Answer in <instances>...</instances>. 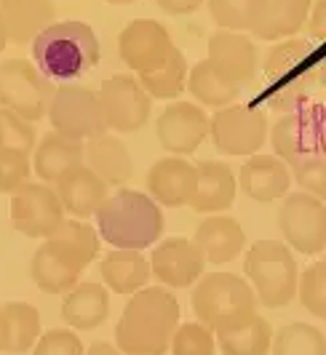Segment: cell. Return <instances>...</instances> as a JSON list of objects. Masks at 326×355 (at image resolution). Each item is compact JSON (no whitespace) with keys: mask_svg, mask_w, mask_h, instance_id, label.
<instances>
[{"mask_svg":"<svg viewBox=\"0 0 326 355\" xmlns=\"http://www.w3.org/2000/svg\"><path fill=\"white\" fill-rule=\"evenodd\" d=\"M180 326V302L171 291L150 286L131 294L115 326V345L123 355H166Z\"/></svg>","mask_w":326,"mask_h":355,"instance_id":"6da1fadb","label":"cell"},{"mask_svg":"<svg viewBox=\"0 0 326 355\" xmlns=\"http://www.w3.org/2000/svg\"><path fill=\"white\" fill-rule=\"evenodd\" d=\"M316 67H318V53L313 40L305 37L278 40L262 59V72L268 78V89L262 94L265 107L278 115H286L308 105L316 83Z\"/></svg>","mask_w":326,"mask_h":355,"instance_id":"7a4b0ae2","label":"cell"},{"mask_svg":"<svg viewBox=\"0 0 326 355\" xmlns=\"http://www.w3.org/2000/svg\"><path fill=\"white\" fill-rule=\"evenodd\" d=\"M96 230L115 249L142 251L153 246L163 232L161 206L145 193L118 190L96 209Z\"/></svg>","mask_w":326,"mask_h":355,"instance_id":"3957f363","label":"cell"},{"mask_svg":"<svg viewBox=\"0 0 326 355\" xmlns=\"http://www.w3.org/2000/svg\"><path fill=\"white\" fill-rule=\"evenodd\" d=\"M35 67L49 80H73L99 62V40L86 21H56L33 40Z\"/></svg>","mask_w":326,"mask_h":355,"instance_id":"277c9868","label":"cell"},{"mask_svg":"<svg viewBox=\"0 0 326 355\" xmlns=\"http://www.w3.org/2000/svg\"><path fill=\"white\" fill-rule=\"evenodd\" d=\"M193 313L212 334H222L257 315V294L236 272H206L193 288Z\"/></svg>","mask_w":326,"mask_h":355,"instance_id":"5b68a950","label":"cell"},{"mask_svg":"<svg viewBox=\"0 0 326 355\" xmlns=\"http://www.w3.org/2000/svg\"><path fill=\"white\" fill-rule=\"evenodd\" d=\"M243 270H246L249 286L257 294V302H262L265 307H284L297 297L300 270L286 243L257 241L246 251Z\"/></svg>","mask_w":326,"mask_h":355,"instance_id":"8992f818","label":"cell"},{"mask_svg":"<svg viewBox=\"0 0 326 355\" xmlns=\"http://www.w3.org/2000/svg\"><path fill=\"white\" fill-rule=\"evenodd\" d=\"M275 158L291 168H300L313 158L326 155V107L308 102L294 112L281 115L271 128Z\"/></svg>","mask_w":326,"mask_h":355,"instance_id":"52a82bcc","label":"cell"},{"mask_svg":"<svg viewBox=\"0 0 326 355\" xmlns=\"http://www.w3.org/2000/svg\"><path fill=\"white\" fill-rule=\"evenodd\" d=\"M54 91V80H49L27 59H6L0 64V107L17 112L30 123L49 112Z\"/></svg>","mask_w":326,"mask_h":355,"instance_id":"ba28073f","label":"cell"},{"mask_svg":"<svg viewBox=\"0 0 326 355\" xmlns=\"http://www.w3.org/2000/svg\"><path fill=\"white\" fill-rule=\"evenodd\" d=\"M46 115L56 134L78 139V142L83 139L89 142L99 134H108V123H105L96 91L78 86V83H62L54 91V99Z\"/></svg>","mask_w":326,"mask_h":355,"instance_id":"9c48e42d","label":"cell"},{"mask_svg":"<svg viewBox=\"0 0 326 355\" xmlns=\"http://www.w3.org/2000/svg\"><path fill=\"white\" fill-rule=\"evenodd\" d=\"M209 134L214 147L225 155H257L259 147L268 142V118L262 110L252 105H230L209 118Z\"/></svg>","mask_w":326,"mask_h":355,"instance_id":"30bf717a","label":"cell"},{"mask_svg":"<svg viewBox=\"0 0 326 355\" xmlns=\"http://www.w3.org/2000/svg\"><path fill=\"white\" fill-rule=\"evenodd\" d=\"M278 227L291 249L321 254L326 249V203L310 193H291L278 209Z\"/></svg>","mask_w":326,"mask_h":355,"instance_id":"8fae6325","label":"cell"},{"mask_svg":"<svg viewBox=\"0 0 326 355\" xmlns=\"http://www.w3.org/2000/svg\"><path fill=\"white\" fill-rule=\"evenodd\" d=\"M65 222V209L51 184L24 182L11 193V225L27 238H51Z\"/></svg>","mask_w":326,"mask_h":355,"instance_id":"7c38bea8","label":"cell"},{"mask_svg":"<svg viewBox=\"0 0 326 355\" xmlns=\"http://www.w3.org/2000/svg\"><path fill=\"white\" fill-rule=\"evenodd\" d=\"M96 96H99V107H102L105 123L112 131L131 134V131H139L150 121L153 99L139 86L137 78L112 75V78H108L102 83V89L96 91Z\"/></svg>","mask_w":326,"mask_h":355,"instance_id":"4fadbf2b","label":"cell"},{"mask_svg":"<svg viewBox=\"0 0 326 355\" xmlns=\"http://www.w3.org/2000/svg\"><path fill=\"white\" fill-rule=\"evenodd\" d=\"M171 49L174 43H171L169 30L155 19H134L123 27V33L118 37V53L123 64L137 75L161 67Z\"/></svg>","mask_w":326,"mask_h":355,"instance_id":"5bb4252c","label":"cell"},{"mask_svg":"<svg viewBox=\"0 0 326 355\" xmlns=\"http://www.w3.org/2000/svg\"><path fill=\"white\" fill-rule=\"evenodd\" d=\"M209 115L193 102H171L158 115L155 137L171 155H193L209 137Z\"/></svg>","mask_w":326,"mask_h":355,"instance_id":"9a60e30c","label":"cell"},{"mask_svg":"<svg viewBox=\"0 0 326 355\" xmlns=\"http://www.w3.org/2000/svg\"><path fill=\"white\" fill-rule=\"evenodd\" d=\"M153 275L169 288H187L200 281L206 259L200 249L187 238H166L150 254Z\"/></svg>","mask_w":326,"mask_h":355,"instance_id":"2e32d148","label":"cell"},{"mask_svg":"<svg viewBox=\"0 0 326 355\" xmlns=\"http://www.w3.org/2000/svg\"><path fill=\"white\" fill-rule=\"evenodd\" d=\"M196 187H198V168L180 155L155 160L147 171V190L158 206L169 209L190 206Z\"/></svg>","mask_w":326,"mask_h":355,"instance_id":"e0dca14e","label":"cell"},{"mask_svg":"<svg viewBox=\"0 0 326 355\" xmlns=\"http://www.w3.org/2000/svg\"><path fill=\"white\" fill-rule=\"evenodd\" d=\"M209 64L225 75L228 80H233L238 86L249 83L257 75V46L252 37L243 33H230V30H219L209 37Z\"/></svg>","mask_w":326,"mask_h":355,"instance_id":"ac0fdd59","label":"cell"},{"mask_svg":"<svg viewBox=\"0 0 326 355\" xmlns=\"http://www.w3.org/2000/svg\"><path fill=\"white\" fill-rule=\"evenodd\" d=\"M54 190L62 200V209L73 214L75 219L94 216L96 209L108 200V184L96 177L86 163H78L73 168H67L54 182Z\"/></svg>","mask_w":326,"mask_h":355,"instance_id":"d6986e66","label":"cell"},{"mask_svg":"<svg viewBox=\"0 0 326 355\" xmlns=\"http://www.w3.org/2000/svg\"><path fill=\"white\" fill-rule=\"evenodd\" d=\"M310 0H257L249 33L259 40H286L294 37L308 21Z\"/></svg>","mask_w":326,"mask_h":355,"instance_id":"ffe728a7","label":"cell"},{"mask_svg":"<svg viewBox=\"0 0 326 355\" xmlns=\"http://www.w3.org/2000/svg\"><path fill=\"white\" fill-rule=\"evenodd\" d=\"M289 166L275 155H252L238 171V187L257 203H273L289 193Z\"/></svg>","mask_w":326,"mask_h":355,"instance_id":"44dd1931","label":"cell"},{"mask_svg":"<svg viewBox=\"0 0 326 355\" xmlns=\"http://www.w3.org/2000/svg\"><path fill=\"white\" fill-rule=\"evenodd\" d=\"M193 243L200 249L206 262L228 265L246 249V232H243V227L238 225L236 219L212 214L209 219H203L196 227Z\"/></svg>","mask_w":326,"mask_h":355,"instance_id":"7402d4cb","label":"cell"},{"mask_svg":"<svg viewBox=\"0 0 326 355\" xmlns=\"http://www.w3.org/2000/svg\"><path fill=\"white\" fill-rule=\"evenodd\" d=\"M196 168H198V187L190 200V209L200 214H217L230 209L238 193L233 168L219 160H200L196 163Z\"/></svg>","mask_w":326,"mask_h":355,"instance_id":"603a6c76","label":"cell"},{"mask_svg":"<svg viewBox=\"0 0 326 355\" xmlns=\"http://www.w3.org/2000/svg\"><path fill=\"white\" fill-rule=\"evenodd\" d=\"M80 272H83V267L75 259H70L51 241H43V246L33 254V262H30V275L37 288L46 294H65V291L75 288Z\"/></svg>","mask_w":326,"mask_h":355,"instance_id":"cb8c5ba5","label":"cell"},{"mask_svg":"<svg viewBox=\"0 0 326 355\" xmlns=\"http://www.w3.org/2000/svg\"><path fill=\"white\" fill-rule=\"evenodd\" d=\"M83 160L108 187H121L134 174L128 147L118 137H110V134H99L89 139L83 150Z\"/></svg>","mask_w":326,"mask_h":355,"instance_id":"d4e9b609","label":"cell"},{"mask_svg":"<svg viewBox=\"0 0 326 355\" xmlns=\"http://www.w3.org/2000/svg\"><path fill=\"white\" fill-rule=\"evenodd\" d=\"M105 288L112 294H137L142 291L153 275L150 262L142 251L131 249H112L99 265Z\"/></svg>","mask_w":326,"mask_h":355,"instance_id":"484cf974","label":"cell"},{"mask_svg":"<svg viewBox=\"0 0 326 355\" xmlns=\"http://www.w3.org/2000/svg\"><path fill=\"white\" fill-rule=\"evenodd\" d=\"M83 150L86 144L62 137L56 131L43 134V139L35 144L33 153V171H35L43 184H54L67 168H73L78 163H83Z\"/></svg>","mask_w":326,"mask_h":355,"instance_id":"4316f807","label":"cell"},{"mask_svg":"<svg viewBox=\"0 0 326 355\" xmlns=\"http://www.w3.org/2000/svg\"><path fill=\"white\" fill-rule=\"evenodd\" d=\"M110 315V291L102 284H78L62 302V318L70 329L91 331Z\"/></svg>","mask_w":326,"mask_h":355,"instance_id":"83f0119b","label":"cell"},{"mask_svg":"<svg viewBox=\"0 0 326 355\" xmlns=\"http://www.w3.org/2000/svg\"><path fill=\"white\" fill-rule=\"evenodd\" d=\"M0 11L8 27V43L35 40L49 24H54V0H0Z\"/></svg>","mask_w":326,"mask_h":355,"instance_id":"f1b7e54d","label":"cell"},{"mask_svg":"<svg viewBox=\"0 0 326 355\" xmlns=\"http://www.w3.org/2000/svg\"><path fill=\"white\" fill-rule=\"evenodd\" d=\"M187 91L193 94V99H198L203 107H230L236 105L241 96V86L228 80L225 75H219L209 59H200L198 64L187 75Z\"/></svg>","mask_w":326,"mask_h":355,"instance_id":"f546056e","label":"cell"},{"mask_svg":"<svg viewBox=\"0 0 326 355\" xmlns=\"http://www.w3.org/2000/svg\"><path fill=\"white\" fill-rule=\"evenodd\" d=\"M187 75H190L187 59L174 46L161 67H155L153 72H142L137 80L150 94V99H177L182 94V89L187 86Z\"/></svg>","mask_w":326,"mask_h":355,"instance_id":"4dcf8cb0","label":"cell"},{"mask_svg":"<svg viewBox=\"0 0 326 355\" xmlns=\"http://www.w3.org/2000/svg\"><path fill=\"white\" fill-rule=\"evenodd\" d=\"M217 345L222 355H268L273 345L271 323L254 315L249 323L217 334Z\"/></svg>","mask_w":326,"mask_h":355,"instance_id":"1f68e13d","label":"cell"},{"mask_svg":"<svg viewBox=\"0 0 326 355\" xmlns=\"http://www.w3.org/2000/svg\"><path fill=\"white\" fill-rule=\"evenodd\" d=\"M46 241H51L54 246L65 251L70 259H75L78 265L86 267L96 259V254H99V235L94 227H89L86 222H80V219H65L56 232L51 238H46Z\"/></svg>","mask_w":326,"mask_h":355,"instance_id":"d6a6232c","label":"cell"},{"mask_svg":"<svg viewBox=\"0 0 326 355\" xmlns=\"http://www.w3.org/2000/svg\"><path fill=\"white\" fill-rule=\"evenodd\" d=\"M6 320H8V350L11 355H22L35 347L40 339V313L30 302H6Z\"/></svg>","mask_w":326,"mask_h":355,"instance_id":"836d02e7","label":"cell"},{"mask_svg":"<svg viewBox=\"0 0 326 355\" xmlns=\"http://www.w3.org/2000/svg\"><path fill=\"white\" fill-rule=\"evenodd\" d=\"M273 355H326V337L310 323H289L273 334Z\"/></svg>","mask_w":326,"mask_h":355,"instance_id":"e575fe53","label":"cell"},{"mask_svg":"<svg viewBox=\"0 0 326 355\" xmlns=\"http://www.w3.org/2000/svg\"><path fill=\"white\" fill-rule=\"evenodd\" d=\"M35 125L17 112L0 107V150H17V153L30 155V153H35Z\"/></svg>","mask_w":326,"mask_h":355,"instance_id":"d590c367","label":"cell"},{"mask_svg":"<svg viewBox=\"0 0 326 355\" xmlns=\"http://www.w3.org/2000/svg\"><path fill=\"white\" fill-rule=\"evenodd\" d=\"M257 0H209V14L219 30L249 33Z\"/></svg>","mask_w":326,"mask_h":355,"instance_id":"8d00e7d4","label":"cell"},{"mask_svg":"<svg viewBox=\"0 0 326 355\" xmlns=\"http://www.w3.org/2000/svg\"><path fill=\"white\" fill-rule=\"evenodd\" d=\"M297 294L310 315L326 318V262H316L302 272Z\"/></svg>","mask_w":326,"mask_h":355,"instance_id":"74e56055","label":"cell"},{"mask_svg":"<svg viewBox=\"0 0 326 355\" xmlns=\"http://www.w3.org/2000/svg\"><path fill=\"white\" fill-rule=\"evenodd\" d=\"M214 334L198 320L177 326L171 337V355H214Z\"/></svg>","mask_w":326,"mask_h":355,"instance_id":"f35d334b","label":"cell"},{"mask_svg":"<svg viewBox=\"0 0 326 355\" xmlns=\"http://www.w3.org/2000/svg\"><path fill=\"white\" fill-rule=\"evenodd\" d=\"M33 160L17 150H0V193L11 196L30 179Z\"/></svg>","mask_w":326,"mask_h":355,"instance_id":"ab89813d","label":"cell"},{"mask_svg":"<svg viewBox=\"0 0 326 355\" xmlns=\"http://www.w3.org/2000/svg\"><path fill=\"white\" fill-rule=\"evenodd\" d=\"M33 355H86V350H83L80 337L73 334L70 329H51L40 334L33 347Z\"/></svg>","mask_w":326,"mask_h":355,"instance_id":"60d3db41","label":"cell"},{"mask_svg":"<svg viewBox=\"0 0 326 355\" xmlns=\"http://www.w3.org/2000/svg\"><path fill=\"white\" fill-rule=\"evenodd\" d=\"M294 179L300 182V187L305 193H310V196H316L318 200L326 203V155L324 158H313L305 166L294 168Z\"/></svg>","mask_w":326,"mask_h":355,"instance_id":"b9f144b4","label":"cell"},{"mask_svg":"<svg viewBox=\"0 0 326 355\" xmlns=\"http://www.w3.org/2000/svg\"><path fill=\"white\" fill-rule=\"evenodd\" d=\"M308 33L313 40L326 43V0H318L308 14Z\"/></svg>","mask_w":326,"mask_h":355,"instance_id":"7bdbcfd3","label":"cell"},{"mask_svg":"<svg viewBox=\"0 0 326 355\" xmlns=\"http://www.w3.org/2000/svg\"><path fill=\"white\" fill-rule=\"evenodd\" d=\"M155 3L161 6L166 14H171V17H187V14L198 11L203 0H155Z\"/></svg>","mask_w":326,"mask_h":355,"instance_id":"ee69618b","label":"cell"},{"mask_svg":"<svg viewBox=\"0 0 326 355\" xmlns=\"http://www.w3.org/2000/svg\"><path fill=\"white\" fill-rule=\"evenodd\" d=\"M86 355H123L118 347H112V345H108V342H94L89 347V353Z\"/></svg>","mask_w":326,"mask_h":355,"instance_id":"f6af8a7d","label":"cell"},{"mask_svg":"<svg viewBox=\"0 0 326 355\" xmlns=\"http://www.w3.org/2000/svg\"><path fill=\"white\" fill-rule=\"evenodd\" d=\"M8 350V320H6V310L0 307V353Z\"/></svg>","mask_w":326,"mask_h":355,"instance_id":"bcb514c9","label":"cell"},{"mask_svg":"<svg viewBox=\"0 0 326 355\" xmlns=\"http://www.w3.org/2000/svg\"><path fill=\"white\" fill-rule=\"evenodd\" d=\"M8 46V27H6V19H3V11H0V53Z\"/></svg>","mask_w":326,"mask_h":355,"instance_id":"7dc6e473","label":"cell"},{"mask_svg":"<svg viewBox=\"0 0 326 355\" xmlns=\"http://www.w3.org/2000/svg\"><path fill=\"white\" fill-rule=\"evenodd\" d=\"M316 80H318V83L326 89V56L318 62V67H316Z\"/></svg>","mask_w":326,"mask_h":355,"instance_id":"c3c4849f","label":"cell"},{"mask_svg":"<svg viewBox=\"0 0 326 355\" xmlns=\"http://www.w3.org/2000/svg\"><path fill=\"white\" fill-rule=\"evenodd\" d=\"M108 3H115V6H123V3H131V0H108Z\"/></svg>","mask_w":326,"mask_h":355,"instance_id":"681fc988","label":"cell"},{"mask_svg":"<svg viewBox=\"0 0 326 355\" xmlns=\"http://www.w3.org/2000/svg\"><path fill=\"white\" fill-rule=\"evenodd\" d=\"M324 262H326V257H324Z\"/></svg>","mask_w":326,"mask_h":355,"instance_id":"f907efd6","label":"cell"}]
</instances>
